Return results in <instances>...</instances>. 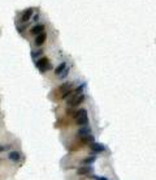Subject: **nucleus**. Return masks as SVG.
Listing matches in <instances>:
<instances>
[{
    "mask_svg": "<svg viewBox=\"0 0 156 180\" xmlns=\"http://www.w3.org/2000/svg\"><path fill=\"white\" fill-rule=\"evenodd\" d=\"M95 161H96L95 157H87V158H85V159L82 161V163H83V164H92Z\"/></svg>",
    "mask_w": 156,
    "mask_h": 180,
    "instance_id": "nucleus-14",
    "label": "nucleus"
},
{
    "mask_svg": "<svg viewBox=\"0 0 156 180\" xmlns=\"http://www.w3.org/2000/svg\"><path fill=\"white\" fill-rule=\"evenodd\" d=\"M38 18H39V14H38V13H36V14L34 16V18H33V20H34V21H35V22H36V21H38Z\"/></svg>",
    "mask_w": 156,
    "mask_h": 180,
    "instance_id": "nucleus-19",
    "label": "nucleus"
},
{
    "mask_svg": "<svg viewBox=\"0 0 156 180\" xmlns=\"http://www.w3.org/2000/svg\"><path fill=\"white\" fill-rule=\"evenodd\" d=\"M65 68H66V63H64V61H62V63H60V64H59V67H57L56 69H55V73H56V74H61V73H62V70H64Z\"/></svg>",
    "mask_w": 156,
    "mask_h": 180,
    "instance_id": "nucleus-12",
    "label": "nucleus"
},
{
    "mask_svg": "<svg viewBox=\"0 0 156 180\" xmlns=\"http://www.w3.org/2000/svg\"><path fill=\"white\" fill-rule=\"evenodd\" d=\"M8 158H9L12 162H18L21 158V154L16 150H12V151H9V154H8Z\"/></svg>",
    "mask_w": 156,
    "mask_h": 180,
    "instance_id": "nucleus-9",
    "label": "nucleus"
},
{
    "mask_svg": "<svg viewBox=\"0 0 156 180\" xmlns=\"http://www.w3.org/2000/svg\"><path fill=\"white\" fill-rule=\"evenodd\" d=\"M43 31H44V26L43 25H35L34 28H31L30 33L33 34V35H38V34L43 33Z\"/></svg>",
    "mask_w": 156,
    "mask_h": 180,
    "instance_id": "nucleus-10",
    "label": "nucleus"
},
{
    "mask_svg": "<svg viewBox=\"0 0 156 180\" xmlns=\"http://www.w3.org/2000/svg\"><path fill=\"white\" fill-rule=\"evenodd\" d=\"M46 38H47V34L44 31L38 34V35H35V46H42L46 42Z\"/></svg>",
    "mask_w": 156,
    "mask_h": 180,
    "instance_id": "nucleus-7",
    "label": "nucleus"
},
{
    "mask_svg": "<svg viewBox=\"0 0 156 180\" xmlns=\"http://www.w3.org/2000/svg\"><path fill=\"white\" fill-rule=\"evenodd\" d=\"M42 54H43V51H42V50H38V51H33V52H31V57H33V59H35V57L40 56Z\"/></svg>",
    "mask_w": 156,
    "mask_h": 180,
    "instance_id": "nucleus-15",
    "label": "nucleus"
},
{
    "mask_svg": "<svg viewBox=\"0 0 156 180\" xmlns=\"http://www.w3.org/2000/svg\"><path fill=\"white\" fill-rule=\"evenodd\" d=\"M35 67L38 68V69L40 70V72H46V70L52 69V65L49 64V60L47 59L46 56H43V57H40L39 60H36Z\"/></svg>",
    "mask_w": 156,
    "mask_h": 180,
    "instance_id": "nucleus-3",
    "label": "nucleus"
},
{
    "mask_svg": "<svg viewBox=\"0 0 156 180\" xmlns=\"http://www.w3.org/2000/svg\"><path fill=\"white\" fill-rule=\"evenodd\" d=\"M74 119L75 123L78 125H86L88 123V116H87V111L85 108H79L78 111L74 112Z\"/></svg>",
    "mask_w": 156,
    "mask_h": 180,
    "instance_id": "nucleus-1",
    "label": "nucleus"
},
{
    "mask_svg": "<svg viewBox=\"0 0 156 180\" xmlns=\"http://www.w3.org/2000/svg\"><path fill=\"white\" fill-rule=\"evenodd\" d=\"M90 149L94 151V153H101V151L105 150V146L103 143H99V142H92L90 145Z\"/></svg>",
    "mask_w": 156,
    "mask_h": 180,
    "instance_id": "nucleus-6",
    "label": "nucleus"
},
{
    "mask_svg": "<svg viewBox=\"0 0 156 180\" xmlns=\"http://www.w3.org/2000/svg\"><path fill=\"white\" fill-rule=\"evenodd\" d=\"M94 180H108L107 177H104V176H96V175H94V176H91Z\"/></svg>",
    "mask_w": 156,
    "mask_h": 180,
    "instance_id": "nucleus-17",
    "label": "nucleus"
},
{
    "mask_svg": "<svg viewBox=\"0 0 156 180\" xmlns=\"http://www.w3.org/2000/svg\"><path fill=\"white\" fill-rule=\"evenodd\" d=\"M82 142H85V143H88V145H91V143H92V142H95V138H94V136L88 134V136H86V137H82Z\"/></svg>",
    "mask_w": 156,
    "mask_h": 180,
    "instance_id": "nucleus-13",
    "label": "nucleus"
},
{
    "mask_svg": "<svg viewBox=\"0 0 156 180\" xmlns=\"http://www.w3.org/2000/svg\"><path fill=\"white\" fill-rule=\"evenodd\" d=\"M5 149H8V146L5 148V146H1V145H0V153H1V151H4Z\"/></svg>",
    "mask_w": 156,
    "mask_h": 180,
    "instance_id": "nucleus-18",
    "label": "nucleus"
},
{
    "mask_svg": "<svg viewBox=\"0 0 156 180\" xmlns=\"http://www.w3.org/2000/svg\"><path fill=\"white\" fill-rule=\"evenodd\" d=\"M68 74H69V68H65V69L62 70L61 74H59V77H60V78H65Z\"/></svg>",
    "mask_w": 156,
    "mask_h": 180,
    "instance_id": "nucleus-16",
    "label": "nucleus"
},
{
    "mask_svg": "<svg viewBox=\"0 0 156 180\" xmlns=\"http://www.w3.org/2000/svg\"><path fill=\"white\" fill-rule=\"evenodd\" d=\"M85 101V94H74V91H73V94L69 97V98L66 99L68 104H69L70 107H77L78 104H81L82 102Z\"/></svg>",
    "mask_w": 156,
    "mask_h": 180,
    "instance_id": "nucleus-2",
    "label": "nucleus"
},
{
    "mask_svg": "<svg viewBox=\"0 0 156 180\" xmlns=\"http://www.w3.org/2000/svg\"><path fill=\"white\" fill-rule=\"evenodd\" d=\"M70 89H72V83H70V82H65V83H62V85L60 86V88H59V90L61 91V95H62V94H64V93L69 91Z\"/></svg>",
    "mask_w": 156,
    "mask_h": 180,
    "instance_id": "nucleus-11",
    "label": "nucleus"
},
{
    "mask_svg": "<svg viewBox=\"0 0 156 180\" xmlns=\"http://www.w3.org/2000/svg\"><path fill=\"white\" fill-rule=\"evenodd\" d=\"M33 13H34V8H27V9L22 13V16H21V22L26 23L29 20H30L31 16H33Z\"/></svg>",
    "mask_w": 156,
    "mask_h": 180,
    "instance_id": "nucleus-4",
    "label": "nucleus"
},
{
    "mask_svg": "<svg viewBox=\"0 0 156 180\" xmlns=\"http://www.w3.org/2000/svg\"><path fill=\"white\" fill-rule=\"evenodd\" d=\"M91 172H92V167H91V164H85L83 167H79V168L77 170L78 175H90Z\"/></svg>",
    "mask_w": 156,
    "mask_h": 180,
    "instance_id": "nucleus-5",
    "label": "nucleus"
},
{
    "mask_svg": "<svg viewBox=\"0 0 156 180\" xmlns=\"http://www.w3.org/2000/svg\"><path fill=\"white\" fill-rule=\"evenodd\" d=\"M78 137H86V136H88V134H91V129H90V127H83L82 125V128L81 129H78Z\"/></svg>",
    "mask_w": 156,
    "mask_h": 180,
    "instance_id": "nucleus-8",
    "label": "nucleus"
}]
</instances>
